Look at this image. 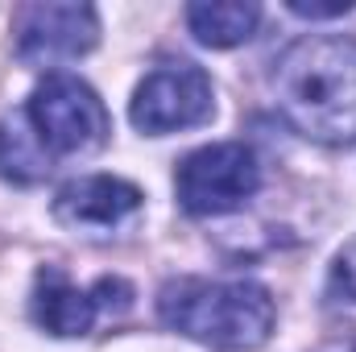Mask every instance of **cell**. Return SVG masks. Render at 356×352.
Masks as SVG:
<instances>
[{
    "label": "cell",
    "mask_w": 356,
    "mask_h": 352,
    "mask_svg": "<svg viewBox=\"0 0 356 352\" xmlns=\"http://www.w3.org/2000/svg\"><path fill=\"white\" fill-rule=\"evenodd\" d=\"M282 120L319 145L356 141V38H302L273 63Z\"/></svg>",
    "instance_id": "obj_1"
},
{
    "label": "cell",
    "mask_w": 356,
    "mask_h": 352,
    "mask_svg": "<svg viewBox=\"0 0 356 352\" xmlns=\"http://www.w3.org/2000/svg\"><path fill=\"white\" fill-rule=\"evenodd\" d=\"M158 319L216 352H253L273 336L277 307L261 282H207V278H175L158 294Z\"/></svg>",
    "instance_id": "obj_2"
},
{
    "label": "cell",
    "mask_w": 356,
    "mask_h": 352,
    "mask_svg": "<svg viewBox=\"0 0 356 352\" xmlns=\"http://www.w3.org/2000/svg\"><path fill=\"white\" fill-rule=\"evenodd\" d=\"M21 112H25L33 137L42 141V150L50 154V162L75 158V154H95V150H104V141L112 133L104 99L79 75H67V71L46 75Z\"/></svg>",
    "instance_id": "obj_3"
},
{
    "label": "cell",
    "mask_w": 356,
    "mask_h": 352,
    "mask_svg": "<svg viewBox=\"0 0 356 352\" xmlns=\"http://www.w3.org/2000/svg\"><path fill=\"white\" fill-rule=\"evenodd\" d=\"M261 186V162L245 141H220L186 154L175 170L178 207L186 216H228Z\"/></svg>",
    "instance_id": "obj_4"
},
{
    "label": "cell",
    "mask_w": 356,
    "mask_h": 352,
    "mask_svg": "<svg viewBox=\"0 0 356 352\" xmlns=\"http://www.w3.org/2000/svg\"><path fill=\"white\" fill-rule=\"evenodd\" d=\"M211 112H216V88H211L207 71L195 63H166V67L149 71L137 83L133 104H129V120L149 137L195 129V125L211 120Z\"/></svg>",
    "instance_id": "obj_5"
},
{
    "label": "cell",
    "mask_w": 356,
    "mask_h": 352,
    "mask_svg": "<svg viewBox=\"0 0 356 352\" xmlns=\"http://www.w3.org/2000/svg\"><path fill=\"white\" fill-rule=\"evenodd\" d=\"M133 303V286L124 278H99L95 286H75L58 265H42L33 278V323L50 336H88L99 315L124 311Z\"/></svg>",
    "instance_id": "obj_6"
},
{
    "label": "cell",
    "mask_w": 356,
    "mask_h": 352,
    "mask_svg": "<svg viewBox=\"0 0 356 352\" xmlns=\"http://www.w3.org/2000/svg\"><path fill=\"white\" fill-rule=\"evenodd\" d=\"M141 207H145V195L129 178L88 175V178H71L67 186H58L50 211L75 237H116L129 224H137Z\"/></svg>",
    "instance_id": "obj_7"
},
{
    "label": "cell",
    "mask_w": 356,
    "mask_h": 352,
    "mask_svg": "<svg viewBox=\"0 0 356 352\" xmlns=\"http://www.w3.org/2000/svg\"><path fill=\"white\" fill-rule=\"evenodd\" d=\"M99 42V17L91 4H29L17 21V58L25 67H58L83 58Z\"/></svg>",
    "instance_id": "obj_8"
},
{
    "label": "cell",
    "mask_w": 356,
    "mask_h": 352,
    "mask_svg": "<svg viewBox=\"0 0 356 352\" xmlns=\"http://www.w3.org/2000/svg\"><path fill=\"white\" fill-rule=\"evenodd\" d=\"M257 25H261V8L257 4H241V0L186 4V29L195 33V42H203L211 50H232V46L249 42Z\"/></svg>",
    "instance_id": "obj_9"
},
{
    "label": "cell",
    "mask_w": 356,
    "mask_h": 352,
    "mask_svg": "<svg viewBox=\"0 0 356 352\" xmlns=\"http://www.w3.org/2000/svg\"><path fill=\"white\" fill-rule=\"evenodd\" d=\"M54 170L50 154L42 150V141L33 137L25 112H13L0 120V178L17 182V186H33Z\"/></svg>",
    "instance_id": "obj_10"
},
{
    "label": "cell",
    "mask_w": 356,
    "mask_h": 352,
    "mask_svg": "<svg viewBox=\"0 0 356 352\" xmlns=\"http://www.w3.org/2000/svg\"><path fill=\"white\" fill-rule=\"evenodd\" d=\"M332 290H336L344 303H356V241L336 257V265H332Z\"/></svg>",
    "instance_id": "obj_11"
},
{
    "label": "cell",
    "mask_w": 356,
    "mask_h": 352,
    "mask_svg": "<svg viewBox=\"0 0 356 352\" xmlns=\"http://www.w3.org/2000/svg\"><path fill=\"white\" fill-rule=\"evenodd\" d=\"M290 13H294V17H307V21L344 17V13H353V0H336V4H307V0H290Z\"/></svg>",
    "instance_id": "obj_12"
}]
</instances>
